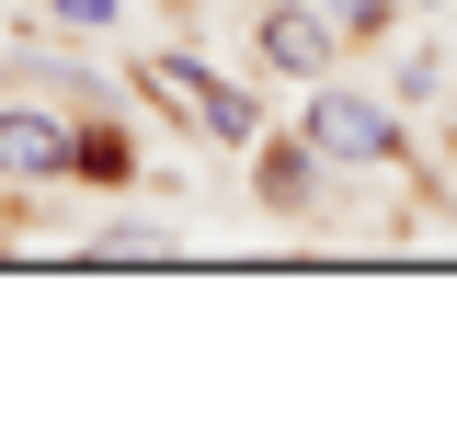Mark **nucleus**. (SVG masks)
<instances>
[{
    "label": "nucleus",
    "mask_w": 457,
    "mask_h": 445,
    "mask_svg": "<svg viewBox=\"0 0 457 445\" xmlns=\"http://www.w3.org/2000/svg\"><path fill=\"white\" fill-rule=\"evenodd\" d=\"M137 103H161L183 137H206V149H252L263 137V103L228 80V69H206V57H183V46H161V57H137Z\"/></svg>",
    "instance_id": "2"
},
{
    "label": "nucleus",
    "mask_w": 457,
    "mask_h": 445,
    "mask_svg": "<svg viewBox=\"0 0 457 445\" xmlns=\"http://www.w3.org/2000/svg\"><path fill=\"white\" fill-rule=\"evenodd\" d=\"M69 171H80L92 194H126V183H137V149H126V126H104V114H92V126L69 137Z\"/></svg>",
    "instance_id": "6"
},
{
    "label": "nucleus",
    "mask_w": 457,
    "mask_h": 445,
    "mask_svg": "<svg viewBox=\"0 0 457 445\" xmlns=\"http://www.w3.org/2000/svg\"><path fill=\"white\" fill-rule=\"evenodd\" d=\"M114 12H126V0H46L57 35H114Z\"/></svg>",
    "instance_id": "10"
},
{
    "label": "nucleus",
    "mask_w": 457,
    "mask_h": 445,
    "mask_svg": "<svg viewBox=\"0 0 457 445\" xmlns=\"http://www.w3.org/2000/svg\"><path fill=\"white\" fill-rule=\"evenodd\" d=\"M171 251H183V240H171L161 218H104L92 228V263H171Z\"/></svg>",
    "instance_id": "7"
},
{
    "label": "nucleus",
    "mask_w": 457,
    "mask_h": 445,
    "mask_svg": "<svg viewBox=\"0 0 457 445\" xmlns=\"http://www.w3.org/2000/svg\"><path fill=\"white\" fill-rule=\"evenodd\" d=\"M69 137L57 103H0V183H69Z\"/></svg>",
    "instance_id": "4"
},
{
    "label": "nucleus",
    "mask_w": 457,
    "mask_h": 445,
    "mask_svg": "<svg viewBox=\"0 0 457 445\" xmlns=\"http://www.w3.org/2000/svg\"><path fill=\"white\" fill-rule=\"evenodd\" d=\"M320 12L343 23V46H354V35H389V23H400V0H320Z\"/></svg>",
    "instance_id": "9"
},
{
    "label": "nucleus",
    "mask_w": 457,
    "mask_h": 445,
    "mask_svg": "<svg viewBox=\"0 0 457 445\" xmlns=\"http://www.w3.org/2000/svg\"><path fill=\"white\" fill-rule=\"evenodd\" d=\"M252 57H263L275 80H297V92H309V80H332L343 23L320 12V0H263V12H252Z\"/></svg>",
    "instance_id": "3"
},
{
    "label": "nucleus",
    "mask_w": 457,
    "mask_h": 445,
    "mask_svg": "<svg viewBox=\"0 0 457 445\" xmlns=\"http://www.w3.org/2000/svg\"><path fill=\"white\" fill-rule=\"evenodd\" d=\"M389 92H400V103H446V57H435V46H423V57H400V80H389Z\"/></svg>",
    "instance_id": "8"
},
{
    "label": "nucleus",
    "mask_w": 457,
    "mask_h": 445,
    "mask_svg": "<svg viewBox=\"0 0 457 445\" xmlns=\"http://www.w3.org/2000/svg\"><path fill=\"white\" fill-rule=\"evenodd\" d=\"M411 12H446V0H411Z\"/></svg>",
    "instance_id": "11"
},
{
    "label": "nucleus",
    "mask_w": 457,
    "mask_h": 445,
    "mask_svg": "<svg viewBox=\"0 0 457 445\" xmlns=\"http://www.w3.org/2000/svg\"><path fill=\"white\" fill-rule=\"evenodd\" d=\"M0 80H12V69H0Z\"/></svg>",
    "instance_id": "12"
},
{
    "label": "nucleus",
    "mask_w": 457,
    "mask_h": 445,
    "mask_svg": "<svg viewBox=\"0 0 457 445\" xmlns=\"http://www.w3.org/2000/svg\"><path fill=\"white\" fill-rule=\"evenodd\" d=\"M297 137L332 171H400L411 161V114H400L389 92H354V80H309V92H297Z\"/></svg>",
    "instance_id": "1"
},
{
    "label": "nucleus",
    "mask_w": 457,
    "mask_h": 445,
    "mask_svg": "<svg viewBox=\"0 0 457 445\" xmlns=\"http://www.w3.org/2000/svg\"><path fill=\"white\" fill-rule=\"evenodd\" d=\"M320 149H309V137H275V149H263V171H252V206H263V218H309V206H320Z\"/></svg>",
    "instance_id": "5"
}]
</instances>
